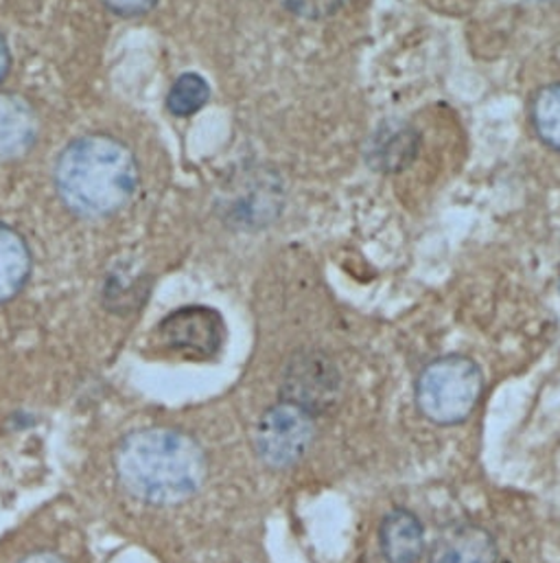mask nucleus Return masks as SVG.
I'll return each instance as SVG.
<instances>
[{
  "mask_svg": "<svg viewBox=\"0 0 560 563\" xmlns=\"http://www.w3.org/2000/svg\"><path fill=\"white\" fill-rule=\"evenodd\" d=\"M418 132L401 121L383 123L368 141L366 161L374 172L396 174L405 169L418 154Z\"/></svg>",
  "mask_w": 560,
  "mask_h": 563,
  "instance_id": "6e6552de",
  "label": "nucleus"
},
{
  "mask_svg": "<svg viewBox=\"0 0 560 563\" xmlns=\"http://www.w3.org/2000/svg\"><path fill=\"white\" fill-rule=\"evenodd\" d=\"M533 123L539 139L560 152V81L537 92L533 101Z\"/></svg>",
  "mask_w": 560,
  "mask_h": 563,
  "instance_id": "ddd939ff",
  "label": "nucleus"
},
{
  "mask_svg": "<svg viewBox=\"0 0 560 563\" xmlns=\"http://www.w3.org/2000/svg\"><path fill=\"white\" fill-rule=\"evenodd\" d=\"M37 139V117L18 95H0V158L24 156Z\"/></svg>",
  "mask_w": 560,
  "mask_h": 563,
  "instance_id": "9d476101",
  "label": "nucleus"
},
{
  "mask_svg": "<svg viewBox=\"0 0 560 563\" xmlns=\"http://www.w3.org/2000/svg\"><path fill=\"white\" fill-rule=\"evenodd\" d=\"M379 544L388 563H418L425 553L421 520L407 509L390 511L381 522Z\"/></svg>",
  "mask_w": 560,
  "mask_h": 563,
  "instance_id": "1a4fd4ad",
  "label": "nucleus"
},
{
  "mask_svg": "<svg viewBox=\"0 0 560 563\" xmlns=\"http://www.w3.org/2000/svg\"><path fill=\"white\" fill-rule=\"evenodd\" d=\"M101 2H103L110 11H114L116 15L134 18V15H143V13L152 11L158 0H101Z\"/></svg>",
  "mask_w": 560,
  "mask_h": 563,
  "instance_id": "2eb2a0df",
  "label": "nucleus"
},
{
  "mask_svg": "<svg viewBox=\"0 0 560 563\" xmlns=\"http://www.w3.org/2000/svg\"><path fill=\"white\" fill-rule=\"evenodd\" d=\"M226 340L220 311L204 305H189L171 311L158 324V342L173 353L195 360L215 357Z\"/></svg>",
  "mask_w": 560,
  "mask_h": 563,
  "instance_id": "39448f33",
  "label": "nucleus"
},
{
  "mask_svg": "<svg viewBox=\"0 0 560 563\" xmlns=\"http://www.w3.org/2000/svg\"><path fill=\"white\" fill-rule=\"evenodd\" d=\"M500 551L493 536L471 522H458L438 536L429 563H497Z\"/></svg>",
  "mask_w": 560,
  "mask_h": 563,
  "instance_id": "0eeeda50",
  "label": "nucleus"
},
{
  "mask_svg": "<svg viewBox=\"0 0 560 563\" xmlns=\"http://www.w3.org/2000/svg\"><path fill=\"white\" fill-rule=\"evenodd\" d=\"M9 66H11V55H9V46L4 42V37L0 35V81L7 77L9 73Z\"/></svg>",
  "mask_w": 560,
  "mask_h": 563,
  "instance_id": "dca6fc26",
  "label": "nucleus"
},
{
  "mask_svg": "<svg viewBox=\"0 0 560 563\" xmlns=\"http://www.w3.org/2000/svg\"><path fill=\"white\" fill-rule=\"evenodd\" d=\"M211 99V88L204 77L195 73H184L180 75L169 95H167V108L176 117H191L200 112Z\"/></svg>",
  "mask_w": 560,
  "mask_h": 563,
  "instance_id": "f8f14e48",
  "label": "nucleus"
},
{
  "mask_svg": "<svg viewBox=\"0 0 560 563\" xmlns=\"http://www.w3.org/2000/svg\"><path fill=\"white\" fill-rule=\"evenodd\" d=\"M116 474L134 498L178 505L204 485L209 461L202 445L187 432L147 428L123 439L116 450Z\"/></svg>",
  "mask_w": 560,
  "mask_h": 563,
  "instance_id": "f257e3e1",
  "label": "nucleus"
},
{
  "mask_svg": "<svg viewBox=\"0 0 560 563\" xmlns=\"http://www.w3.org/2000/svg\"><path fill=\"white\" fill-rule=\"evenodd\" d=\"M55 185L72 213L105 218L121 211L136 194L138 163L132 150L112 136H81L61 152Z\"/></svg>",
  "mask_w": 560,
  "mask_h": 563,
  "instance_id": "f03ea898",
  "label": "nucleus"
},
{
  "mask_svg": "<svg viewBox=\"0 0 560 563\" xmlns=\"http://www.w3.org/2000/svg\"><path fill=\"white\" fill-rule=\"evenodd\" d=\"M31 275V253L24 238L0 224V302L13 298Z\"/></svg>",
  "mask_w": 560,
  "mask_h": 563,
  "instance_id": "9b49d317",
  "label": "nucleus"
},
{
  "mask_svg": "<svg viewBox=\"0 0 560 563\" xmlns=\"http://www.w3.org/2000/svg\"><path fill=\"white\" fill-rule=\"evenodd\" d=\"M315 441V415L298 404L280 399L264 412L255 430L259 459L272 470L298 465Z\"/></svg>",
  "mask_w": 560,
  "mask_h": 563,
  "instance_id": "20e7f679",
  "label": "nucleus"
},
{
  "mask_svg": "<svg viewBox=\"0 0 560 563\" xmlns=\"http://www.w3.org/2000/svg\"><path fill=\"white\" fill-rule=\"evenodd\" d=\"M284 9L306 20H322L333 15L346 0H280Z\"/></svg>",
  "mask_w": 560,
  "mask_h": 563,
  "instance_id": "4468645a",
  "label": "nucleus"
},
{
  "mask_svg": "<svg viewBox=\"0 0 560 563\" xmlns=\"http://www.w3.org/2000/svg\"><path fill=\"white\" fill-rule=\"evenodd\" d=\"M341 388V375L331 357L320 351L295 353L282 375V399L302 406L311 415L328 410Z\"/></svg>",
  "mask_w": 560,
  "mask_h": 563,
  "instance_id": "423d86ee",
  "label": "nucleus"
},
{
  "mask_svg": "<svg viewBox=\"0 0 560 563\" xmlns=\"http://www.w3.org/2000/svg\"><path fill=\"white\" fill-rule=\"evenodd\" d=\"M482 393V368L464 355H443L429 362L416 379L418 410L440 426L467 421Z\"/></svg>",
  "mask_w": 560,
  "mask_h": 563,
  "instance_id": "7ed1b4c3",
  "label": "nucleus"
},
{
  "mask_svg": "<svg viewBox=\"0 0 560 563\" xmlns=\"http://www.w3.org/2000/svg\"><path fill=\"white\" fill-rule=\"evenodd\" d=\"M20 563H66L59 555L55 553H48V551H42V553H33L29 555L26 560H22Z\"/></svg>",
  "mask_w": 560,
  "mask_h": 563,
  "instance_id": "f3484780",
  "label": "nucleus"
},
{
  "mask_svg": "<svg viewBox=\"0 0 560 563\" xmlns=\"http://www.w3.org/2000/svg\"><path fill=\"white\" fill-rule=\"evenodd\" d=\"M559 289H560V282H559Z\"/></svg>",
  "mask_w": 560,
  "mask_h": 563,
  "instance_id": "a211bd4d",
  "label": "nucleus"
}]
</instances>
